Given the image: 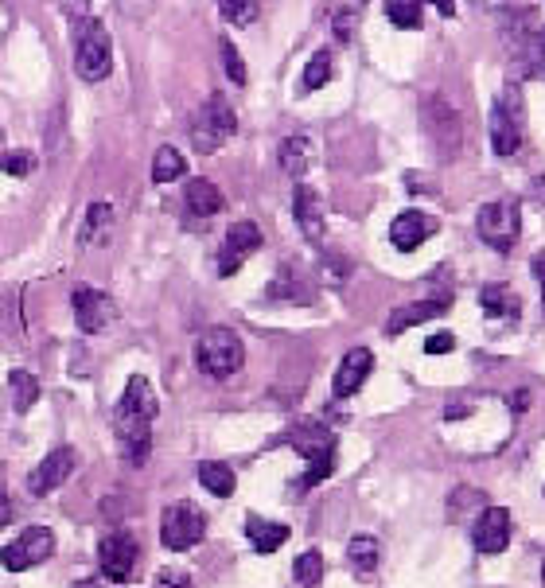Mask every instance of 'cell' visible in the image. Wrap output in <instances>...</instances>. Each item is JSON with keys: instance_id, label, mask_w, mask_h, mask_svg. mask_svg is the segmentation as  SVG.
Wrapping results in <instances>:
<instances>
[{"instance_id": "8", "label": "cell", "mask_w": 545, "mask_h": 588, "mask_svg": "<svg viewBox=\"0 0 545 588\" xmlns=\"http://www.w3.org/2000/svg\"><path fill=\"white\" fill-rule=\"evenodd\" d=\"M475 230H479V238H483L491 250L510 254V250H514V242H518V207H514L510 199H499V203L479 207V215H475Z\"/></svg>"}, {"instance_id": "17", "label": "cell", "mask_w": 545, "mask_h": 588, "mask_svg": "<svg viewBox=\"0 0 545 588\" xmlns=\"http://www.w3.org/2000/svg\"><path fill=\"white\" fill-rule=\"evenodd\" d=\"M433 234H436V219L425 215V211H401L398 219H394V226H390V238H394V246H398L401 254H413Z\"/></svg>"}, {"instance_id": "9", "label": "cell", "mask_w": 545, "mask_h": 588, "mask_svg": "<svg viewBox=\"0 0 545 588\" xmlns=\"http://www.w3.org/2000/svg\"><path fill=\"white\" fill-rule=\"evenodd\" d=\"M51 553H55V534H51L47 526H28L24 534H16V538L4 546L0 565H4L8 573H24V569H32V565H43Z\"/></svg>"}, {"instance_id": "28", "label": "cell", "mask_w": 545, "mask_h": 588, "mask_svg": "<svg viewBox=\"0 0 545 588\" xmlns=\"http://www.w3.org/2000/svg\"><path fill=\"white\" fill-rule=\"evenodd\" d=\"M8 390H12V409H16V413H28L39 398V382L28 374V370H12Z\"/></svg>"}, {"instance_id": "40", "label": "cell", "mask_w": 545, "mask_h": 588, "mask_svg": "<svg viewBox=\"0 0 545 588\" xmlns=\"http://www.w3.org/2000/svg\"><path fill=\"white\" fill-rule=\"evenodd\" d=\"M8 522H12V503H8V491L0 483V526H8Z\"/></svg>"}, {"instance_id": "39", "label": "cell", "mask_w": 545, "mask_h": 588, "mask_svg": "<svg viewBox=\"0 0 545 588\" xmlns=\"http://www.w3.org/2000/svg\"><path fill=\"white\" fill-rule=\"evenodd\" d=\"M530 269H534V277L542 281V316H545V250L534 261H530Z\"/></svg>"}, {"instance_id": "1", "label": "cell", "mask_w": 545, "mask_h": 588, "mask_svg": "<svg viewBox=\"0 0 545 588\" xmlns=\"http://www.w3.org/2000/svg\"><path fill=\"white\" fill-rule=\"evenodd\" d=\"M160 413V398L152 390L145 374H133L121 402L113 409V429H117V441L129 464H145L148 452H152V421Z\"/></svg>"}, {"instance_id": "38", "label": "cell", "mask_w": 545, "mask_h": 588, "mask_svg": "<svg viewBox=\"0 0 545 588\" xmlns=\"http://www.w3.org/2000/svg\"><path fill=\"white\" fill-rule=\"evenodd\" d=\"M152 588H191V577H187V573H172V569H168V573H160V577H156V585Z\"/></svg>"}, {"instance_id": "20", "label": "cell", "mask_w": 545, "mask_h": 588, "mask_svg": "<svg viewBox=\"0 0 545 588\" xmlns=\"http://www.w3.org/2000/svg\"><path fill=\"white\" fill-rule=\"evenodd\" d=\"M183 203H187V215L191 219H211L222 211V191L211 180H191L183 191Z\"/></svg>"}, {"instance_id": "45", "label": "cell", "mask_w": 545, "mask_h": 588, "mask_svg": "<svg viewBox=\"0 0 545 588\" xmlns=\"http://www.w3.org/2000/svg\"><path fill=\"white\" fill-rule=\"evenodd\" d=\"M542 577H545V569H542Z\"/></svg>"}, {"instance_id": "35", "label": "cell", "mask_w": 545, "mask_h": 588, "mask_svg": "<svg viewBox=\"0 0 545 588\" xmlns=\"http://www.w3.org/2000/svg\"><path fill=\"white\" fill-rule=\"evenodd\" d=\"M0 168L12 176H28L36 168V156L32 152H0Z\"/></svg>"}, {"instance_id": "4", "label": "cell", "mask_w": 545, "mask_h": 588, "mask_svg": "<svg viewBox=\"0 0 545 588\" xmlns=\"http://www.w3.org/2000/svg\"><path fill=\"white\" fill-rule=\"evenodd\" d=\"M234 129H238V117L230 110V102H226L222 94H211V98L195 110L187 133H191L195 152H218V148L234 137Z\"/></svg>"}, {"instance_id": "19", "label": "cell", "mask_w": 545, "mask_h": 588, "mask_svg": "<svg viewBox=\"0 0 545 588\" xmlns=\"http://www.w3.org/2000/svg\"><path fill=\"white\" fill-rule=\"evenodd\" d=\"M246 538L257 553H277L289 542V526L285 522H269V518H246Z\"/></svg>"}, {"instance_id": "24", "label": "cell", "mask_w": 545, "mask_h": 588, "mask_svg": "<svg viewBox=\"0 0 545 588\" xmlns=\"http://www.w3.org/2000/svg\"><path fill=\"white\" fill-rule=\"evenodd\" d=\"M312 160H316V148L308 137H289L285 145H281V172L292 176V180H300L308 168H312Z\"/></svg>"}, {"instance_id": "5", "label": "cell", "mask_w": 545, "mask_h": 588, "mask_svg": "<svg viewBox=\"0 0 545 588\" xmlns=\"http://www.w3.org/2000/svg\"><path fill=\"white\" fill-rule=\"evenodd\" d=\"M289 444L308 460L304 487H316V483H324V479L335 472V433H327L324 425H316V421L296 425L289 433Z\"/></svg>"}, {"instance_id": "41", "label": "cell", "mask_w": 545, "mask_h": 588, "mask_svg": "<svg viewBox=\"0 0 545 588\" xmlns=\"http://www.w3.org/2000/svg\"><path fill=\"white\" fill-rule=\"evenodd\" d=\"M8 24H12V12H8V8H4V4H0V36H4V32H8Z\"/></svg>"}, {"instance_id": "26", "label": "cell", "mask_w": 545, "mask_h": 588, "mask_svg": "<svg viewBox=\"0 0 545 588\" xmlns=\"http://www.w3.org/2000/svg\"><path fill=\"white\" fill-rule=\"evenodd\" d=\"M199 483L218 495V499H230L234 495V472H230V464H222V460H203L199 464Z\"/></svg>"}, {"instance_id": "22", "label": "cell", "mask_w": 545, "mask_h": 588, "mask_svg": "<svg viewBox=\"0 0 545 588\" xmlns=\"http://www.w3.org/2000/svg\"><path fill=\"white\" fill-rule=\"evenodd\" d=\"M113 234V207L109 203H90L86 222H82V246H106Z\"/></svg>"}, {"instance_id": "6", "label": "cell", "mask_w": 545, "mask_h": 588, "mask_svg": "<svg viewBox=\"0 0 545 588\" xmlns=\"http://www.w3.org/2000/svg\"><path fill=\"white\" fill-rule=\"evenodd\" d=\"M207 534V515L195 503H172L164 518H160V542L172 553H183L191 546H199Z\"/></svg>"}, {"instance_id": "18", "label": "cell", "mask_w": 545, "mask_h": 588, "mask_svg": "<svg viewBox=\"0 0 545 588\" xmlns=\"http://www.w3.org/2000/svg\"><path fill=\"white\" fill-rule=\"evenodd\" d=\"M292 215L300 222L304 238H312V242L324 238V199H320L316 187H308V184L296 187V195H292Z\"/></svg>"}, {"instance_id": "10", "label": "cell", "mask_w": 545, "mask_h": 588, "mask_svg": "<svg viewBox=\"0 0 545 588\" xmlns=\"http://www.w3.org/2000/svg\"><path fill=\"white\" fill-rule=\"evenodd\" d=\"M522 98L514 102V90L499 94L495 106H491V148L499 156H514L522 145Z\"/></svg>"}, {"instance_id": "16", "label": "cell", "mask_w": 545, "mask_h": 588, "mask_svg": "<svg viewBox=\"0 0 545 588\" xmlns=\"http://www.w3.org/2000/svg\"><path fill=\"white\" fill-rule=\"evenodd\" d=\"M370 370H374V355H370V347H351V351L343 355L339 370H335V382H331L335 398H351V394H359V390H363V382L370 378Z\"/></svg>"}, {"instance_id": "23", "label": "cell", "mask_w": 545, "mask_h": 588, "mask_svg": "<svg viewBox=\"0 0 545 588\" xmlns=\"http://www.w3.org/2000/svg\"><path fill=\"white\" fill-rule=\"evenodd\" d=\"M479 304H483V312L495 316V320H514V316L522 312V300L510 293L507 285H483V289H479Z\"/></svg>"}, {"instance_id": "29", "label": "cell", "mask_w": 545, "mask_h": 588, "mask_svg": "<svg viewBox=\"0 0 545 588\" xmlns=\"http://www.w3.org/2000/svg\"><path fill=\"white\" fill-rule=\"evenodd\" d=\"M292 577H296V585L300 588H316L320 585V577H324V557L320 550H304L296 561H292Z\"/></svg>"}, {"instance_id": "13", "label": "cell", "mask_w": 545, "mask_h": 588, "mask_svg": "<svg viewBox=\"0 0 545 588\" xmlns=\"http://www.w3.org/2000/svg\"><path fill=\"white\" fill-rule=\"evenodd\" d=\"M74 464H78L74 448H55V452H47V456L36 464V472L28 476V491H32L36 499L51 495L55 487H63V483L74 476Z\"/></svg>"}, {"instance_id": "27", "label": "cell", "mask_w": 545, "mask_h": 588, "mask_svg": "<svg viewBox=\"0 0 545 588\" xmlns=\"http://www.w3.org/2000/svg\"><path fill=\"white\" fill-rule=\"evenodd\" d=\"M347 561H351V569H355L359 577H370V573L378 569V542H374L370 534H355V538L347 542Z\"/></svg>"}, {"instance_id": "3", "label": "cell", "mask_w": 545, "mask_h": 588, "mask_svg": "<svg viewBox=\"0 0 545 588\" xmlns=\"http://www.w3.org/2000/svg\"><path fill=\"white\" fill-rule=\"evenodd\" d=\"M74 71L86 82H102L113 71V43L98 20H82L74 28Z\"/></svg>"}, {"instance_id": "15", "label": "cell", "mask_w": 545, "mask_h": 588, "mask_svg": "<svg viewBox=\"0 0 545 588\" xmlns=\"http://www.w3.org/2000/svg\"><path fill=\"white\" fill-rule=\"evenodd\" d=\"M472 542L479 553H503L510 546V511L507 507H483L472 522Z\"/></svg>"}, {"instance_id": "31", "label": "cell", "mask_w": 545, "mask_h": 588, "mask_svg": "<svg viewBox=\"0 0 545 588\" xmlns=\"http://www.w3.org/2000/svg\"><path fill=\"white\" fill-rule=\"evenodd\" d=\"M304 285V277L300 273H292V269H285L277 281H273V289L269 293L277 296V300H312V293L308 289H300Z\"/></svg>"}, {"instance_id": "33", "label": "cell", "mask_w": 545, "mask_h": 588, "mask_svg": "<svg viewBox=\"0 0 545 588\" xmlns=\"http://www.w3.org/2000/svg\"><path fill=\"white\" fill-rule=\"evenodd\" d=\"M386 16H390L398 28H417L421 4H417V0H390V4H386Z\"/></svg>"}, {"instance_id": "7", "label": "cell", "mask_w": 545, "mask_h": 588, "mask_svg": "<svg viewBox=\"0 0 545 588\" xmlns=\"http://www.w3.org/2000/svg\"><path fill=\"white\" fill-rule=\"evenodd\" d=\"M137 561H141V546L129 530H113L98 542V565L113 585H129L137 577Z\"/></svg>"}, {"instance_id": "30", "label": "cell", "mask_w": 545, "mask_h": 588, "mask_svg": "<svg viewBox=\"0 0 545 588\" xmlns=\"http://www.w3.org/2000/svg\"><path fill=\"white\" fill-rule=\"evenodd\" d=\"M327 78H331V51H316V55L308 59V67H304L300 86H304V90H320Z\"/></svg>"}, {"instance_id": "42", "label": "cell", "mask_w": 545, "mask_h": 588, "mask_svg": "<svg viewBox=\"0 0 545 588\" xmlns=\"http://www.w3.org/2000/svg\"><path fill=\"white\" fill-rule=\"evenodd\" d=\"M436 12H440V16H452V12H456V8H452V4H448V0H436Z\"/></svg>"}, {"instance_id": "36", "label": "cell", "mask_w": 545, "mask_h": 588, "mask_svg": "<svg viewBox=\"0 0 545 588\" xmlns=\"http://www.w3.org/2000/svg\"><path fill=\"white\" fill-rule=\"evenodd\" d=\"M355 20H359V8H343V12H335V16H331V24H335V36L343 39V43L355 36Z\"/></svg>"}, {"instance_id": "32", "label": "cell", "mask_w": 545, "mask_h": 588, "mask_svg": "<svg viewBox=\"0 0 545 588\" xmlns=\"http://www.w3.org/2000/svg\"><path fill=\"white\" fill-rule=\"evenodd\" d=\"M218 12H222L226 24H238L242 28V24H254L261 8H257L254 0H226V4H218Z\"/></svg>"}, {"instance_id": "12", "label": "cell", "mask_w": 545, "mask_h": 588, "mask_svg": "<svg viewBox=\"0 0 545 588\" xmlns=\"http://www.w3.org/2000/svg\"><path fill=\"white\" fill-rule=\"evenodd\" d=\"M74 304V320H78V328L82 331H106L113 320H117V300L102 289H90V285H82V289H74L71 296Z\"/></svg>"}, {"instance_id": "2", "label": "cell", "mask_w": 545, "mask_h": 588, "mask_svg": "<svg viewBox=\"0 0 545 588\" xmlns=\"http://www.w3.org/2000/svg\"><path fill=\"white\" fill-rule=\"evenodd\" d=\"M195 363L207 378H230L238 374L246 363V347L238 339V331L230 328H207L199 335V347H195Z\"/></svg>"}, {"instance_id": "44", "label": "cell", "mask_w": 545, "mask_h": 588, "mask_svg": "<svg viewBox=\"0 0 545 588\" xmlns=\"http://www.w3.org/2000/svg\"><path fill=\"white\" fill-rule=\"evenodd\" d=\"M0 152H4V129H0Z\"/></svg>"}, {"instance_id": "43", "label": "cell", "mask_w": 545, "mask_h": 588, "mask_svg": "<svg viewBox=\"0 0 545 588\" xmlns=\"http://www.w3.org/2000/svg\"><path fill=\"white\" fill-rule=\"evenodd\" d=\"M74 588H109V585H102V581H78Z\"/></svg>"}, {"instance_id": "21", "label": "cell", "mask_w": 545, "mask_h": 588, "mask_svg": "<svg viewBox=\"0 0 545 588\" xmlns=\"http://www.w3.org/2000/svg\"><path fill=\"white\" fill-rule=\"evenodd\" d=\"M448 308V300H417V304H405L398 308L394 316H390V324H386V335H401L405 328H413V324H425V320H433Z\"/></svg>"}, {"instance_id": "34", "label": "cell", "mask_w": 545, "mask_h": 588, "mask_svg": "<svg viewBox=\"0 0 545 588\" xmlns=\"http://www.w3.org/2000/svg\"><path fill=\"white\" fill-rule=\"evenodd\" d=\"M218 51H222V63H226V74H230V82H246V63H242V55H238V47H234V39H222L218 43Z\"/></svg>"}, {"instance_id": "14", "label": "cell", "mask_w": 545, "mask_h": 588, "mask_svg": "<svg viewBox=\"0 0 545 588\" xmlns=\"http://www.w3.org/2000/svg\"><path fill=\"white\" fill-rule=\"evenodd\" d=\"M257 246H261V230H257V222H250V219L234 222V226L226 230V242H222V254H218V273H222V277L238 273L242 261L250 258Z\"/></svg>"}, {"instance_id": "25", "label": "cell", "mask_w": 545, "mask_h": 588, "mask_svg": "<svg viewBox=\"0 0 545 588\" xmlns=\"http://www.w3.org/2000/svg\"><path fill=\"white\" fill-rule=\"evenodd\" d=\"M183 172H187V160H183L180 148L172 145L156 148V156H152V180L156 184H172V180H180Z\"/></svg>"}, {"instance_id": "37", "label": "cell", "mask_w": 545, "mask_h": 588, "mask_svg": "<svg viewBox=\"0 0 545 588\" xmlns=\"http://www.w3.org/2000/svg\"><path fill=\"white\" fill-rule=\"evenodd\" d=\"M452 347H456V339H452L448 331H436V335L425 339V355H448Z\"/></svg>"}, {"instance_id": "11", "label": "cell", "mask_w": 545, "mask_h": 588, "mask_svg": "<svg viewBox=\"0 0 545 588\" xmlns=\"http://www.w3.org/2000/svg\"><path fill=\"white\" fill-rule=\"evenodd\" d=\"M421 121H425V129H429V137H433V145L440 148V156H452L460 141H464V129H460V113L452 110L440 94L433 98H425V106H421Z\"/></svg>"}]
</instances>
